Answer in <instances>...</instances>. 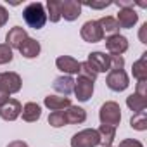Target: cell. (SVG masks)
I'll return each instance as SVG.
<instances>
[{
	"mask_svg": "<svg viewBox=\"0 0 147 147\" xmlns=\"http://www.w3.org/2000/svg\"><path fill=\"white\" fill-rule=\"evenodd\" d=\"M49 123H50V126H54V128H61V126H64L66 121H64V114H62V111H52L50 116H49Z\"/></svg>",
	"mask_w": 147,
	"mask_h": 147,
	"instance_id": "27",
	"label": "cell"
},
{
	"mask_svg": "<svg viewBox=\"0 0 147 147\" xmlns=\"http://www.w3.org/2000/svg\"><path fill=\"white\" fill-rule=\"evenodd\" d=\"M21 85H23V82H21V76L18 75V73H11V71L0 73V88H2L4 92H7L9 95L19 92Z\"/></svg>",
	"mask_w": 147,
	"mask_h": 147,
	"instance_id": "4",
	"label": "cell"
},
{
	"mask_svg": "<svg viewBox=\"0 0 147 147\" xmlns=\"http://www.w3.org/2000/svg\"><path fill=\"white\" fill-rule=\"evenodd\" d=\"M126 106L133 111V114H137V113H142L147 107V99L138 95V94H131V95L126 97Z\"/></svg>",
	"mask_w": 147,
	"mask_h": 147,
	"instance_id": "20",
	"label": "cell"
},
{
	"mask_svg": "<svg viewBox=\"0 0 147 147\" xmlns=\"http://www.w3.org/2000/svg\"><path fill=\"white\" fill-rule=\"evenodd\" d=\"M135 94H138L142 97H147V80H142V82L137 83V92Z\"/></svg>",
	"mask_w": 147,
	"mask_h": 147,
	"instance_id": "31",
	"label": "cell"
},
{
	"mask_svg": "<svg viewBox=\"0 0 147 147\" xmlns=\"http://www.w3.org/2000/svg\"><path fill=\"white\" fill-rule=\"evenodd\" d=\"M45 106L50 111H64L71 106V100L67 97H57V95H49L45 97Z\"/></svg>",
	"mask_w": 147,
	"mask_h": 147,
	"instance_id": "17",
	"label": "cell"
},
{
	"mask_svg": "<svg viewBox=\"0 0 147 147\" xmlns=\"http://www.w3.org/2000/svg\"><path fill=\"white\" fill-rule=\"evenodd\" d=\"M75 88V80L71 76H59L54 80V90L59 92V94H64V95H69Z\"/></svg>",
	"mask_w": 147,
	"mask_h": 147,
	"instance_id": "18",
	"label": "cell"
},
{
	"mask_svg": "<svg viewBox=\"0 0 147 147\" xmlns=\"http://www.w3.org/2000/svg\"><path fill=\"white\" fill-rule=\"evenodd\" d=\"M80 76L85 78V80L95 82V80H97V73L92 69V66H90L88 62H80Z\"/></svg>",
	"mask_w": 147,
	"mask_h": 147,
	"instance_id": "26",
	"label": "cell"
},
{
	"mask_svg": "<svg viewBox=\"0 0 147 147\" xmlns=\"http://www.w3.org/2000/svg\"><path fill=\"white\" fill-rule=\"evenodd\" d=\"M23 18H24V21H26V24H28L30 28H33V30H40V28H43V24L47 23V12H45L43 5H42L40 2L30 4V5L24 9Z\"/></svg>",
	"mask_w": 147,
	"mask_h": 147,
	"instance_id": "1",
	"label": "cell"
},
{
	"mask_svg": "<svg viewBox=\"0 0 147 147\" xmlns=\"http://www.w3.org/2000/svg\"><path fill=\"white\" fill-rule=\"evenodd\" d=\"M23 107H21V102L16 100V99H9L2 107H0V118L5 119V121H14L16 118H19Z\"/></svg>",
	"mask_w": 147,
	"mask_h": 147,
	"instance_id": "8",
	"label": "cell"
},
{
	"mask_svg": "<svg viewBox=\"0 0 147 147\" xmlns=\"http://www.w3.org/2000/svg\"><path fill=\"white\" fill-rule=\"evenodd\" d=\"M87 62L92 66V69L95 73H106V71L111 69L109 55H106L104 52H92V54H88V61Z\"/></svg>",
	"mask_w": 147,
	"mask_h": 147,
	"instance_id": "10",
	"label": "cell"
},
{
	"mask_svg": "<svg viewBox=\"0 0 147 147\" xmlns=\"http://www.w3.org/2000/svg\"><path fill=\"white\" fill-rule=\"evenodd\" d=\"M21 113H23V119L28 121V123H33V121H36V119L42 116V109H40V106L35 104V102H28V104L23 107Z\"/></svg>",
	"mask_w": 147,
	"mask_h": 147,
	"instance_id": "21",
	"label": "cell"
},
{
	"mask_svg": "<svg viewBox=\"0 0 147 147\" xmlns=\"http://www.w3.org/2000/svg\"><path fill=\"white\" fill-rule=\"evenodd\" d=\"M106 85L111 88V90H114V92H123L130 83H128V75L123 71V69H119V71H111L109 75H107V78H106Z\"/></svg>",
	"mask_w": 147,
	"mask_h": 147,
	"instance_id": "6",
	"label": "cell"
},
{
	"mask_svg": "<svg viewBox=\"0 0 147 147\" xmlns=\"http://www.w3.org/2000/svg\"><path fill=\"white\" fill-rule=\"evenodd\" d=\"M99 144H100V138L97 130L94 128H85L76 135H73L71 138V147H97Z\"/></svg>",
	"mask_w": 147,
	"mask_h": 147,
	"instance_id": "3",
	"label": "cell"
},
{
	"mask_svg": "<svg viewBox=\"0 0 147 147\" xmlns=\"http://www.w3.org/2000/svg\"><path fill=\"white\" fill-rule=\"evenodd\" d=\"M7 100H9V94H7V92H4L2 88H0V107H2Z\"/></svg>",
	"mask_w": 147,
	"mask_h": 147,
	"instance_id": "36",
	"label": "cell"
},
{
	"mask_svg": "<svg viewBox=\"0 0 147 147\" xmlns=\"http://www.w3.org/2000/svg\"><path fill=\"white\" fill-rule=\"evenodd\" d=\"M97 133H99L100 144L104 147H111V144L116 138V128L114 126H109V125H100L99 130H97Z\"/></svg>",
	"mask_w": 147,
	"mask_h": 147,
	"instance_id": "19",
	"label": "cell"
},
{
	"mask_svg": "<svg viewBox=\"0 0 147 147\" xmlns=\"http://www.w3.org/2000/svg\"><path fill=\"white\" fill-rule=\"evenodd\" d=\"M109 66H111L113 71H119V69H123V66H125V59H123V55H114V54H111V55H109Z\"/></svg>",
	"mask_w": 147,
	"mask_h": 147,
	"instance_id": "29",
	"label": "cell"
},
{
	"mask_svg": "<svg viewBox=\"0 0 147 147\" xmlns=\"http://www.w3.org/2000/svg\"><path fill=\"white\" fill-rule=\"evenodd\" d=\"M82 14V4L76 0H64L61 2V18L66 21H75Z\"/></svg>",
	"mask_w": 147,
	"mask_h": 147,
	"instance_id": "7",
	"label": "cell"
},
{
	"mask_svg": "<svg viewBox=\"0 0 147 147\" xmlns=\"http://www.w3.org/2000/svg\"><path fill=\"white\" fill-rule=\"evenodd\" d=\"M75 94H76V99L78 100H82V102H87L90 97H92V94H94V82H90V80H85V78H78L76 82H75Z\"/></svg>",
	"mask_w": 147,
	"mask_h": 147,
	"instance_id": "9",
	"label": "cell"
},
{
	"mask_svg": "<svg viewBox=\"0 0 147 147\" xmlns=\"http://www.w3.org/2000/svg\"><path fill=\"white\" fill-rule=\"evenodd\" d=\"M133 76L142 82V80H147V52L142 54V57L133 62Z\"/></svg>",
	"mask_w": 147,
	"mask_h": 147,
	"instance_id": "22",
	"label": "cell"
},
{
	"mask_svg": "<svg viewBox=\"0 0 147 147\" xmlns=\"http://www.w3.org/2000/svg\"><path fill=\"white\" fill-rule=\"evenodd\" d=\"M106 47L111 54L114 55H121L123 52L128 50V40L123 36V35H111L107 40H106Z\"/></svg>",
	"mask_w": 147,
	"mask_h": 147,
	"instance_id": "11",
	"label": "cell"
},
{
	"mask_svg": "<svg viewBox=\"0 0 147 147\" xmlns=\"http://www.w3.org/2000/svg\"><path fill=\"white\" fill-rule=\"evenodd\" d=\"M7 21H9V12H7V9H5V7L0 5V28H2Z\"/></svg>",
	"mask_w": 147,
	"mask_h": 147,
	"instance_id": "32",
	"label": "cell"
},
{
	"mask_svg": "<svg viewBox=\"0 0 147 147\" xmlns=\"http://www.w3.org/2000/svg\"><path fill=\"white\" fill-rule=\"evenodd\" d=\"M99 24L102 28V33H111V35H118L119 31V24L116 21V18H111V16H104L99 19Z\"/></svg>",
	"mask_w": 147,
	"mask_h": 147,
	"instance_id": "23",
	"label": "cell"
},
{
	"mask_svg": "<svg viewBox=\"0 0 147 147\" xmlns=\"http://www.w3.org/2000/svg\"><path fill=\"white\" fill-rule=\"evenodd\" d=\"M116 5L121 9H126V7H133V2L131 0H119V2H116Z\"/></svg>",
	"mask_w": 147,
	"mask_h": 147,
	"instance_id": "35",
	"label": "cell"
},
{
	"mask_svg": "<svg viewBox=\"0 0 147 147\" xmlns=\"http://www.w3.org/2000/svg\"><path fill=\"white\" fill-rule=\"evenodd\" d=\"M118 24L119 28H131L137 21H138V14L133 11V7H126V9H119L118 12Z\"/></svg>",
	"mask_w": 147,
	"mask_h": 147,
	"instance_id": "15",
	"label": "cell"
},
{
	"mask_svg": "<svg viewBox=\"0 0 147 147\" xmlns=\"http://www.w3.org/2000/svg\"><path fill=\"white\" fill-rule=\"evenodd\" d=\"M19 52H21V55L23 57H26V59H35L38 54H40V43L35 40V38H26L24 40V43L19 47Z\"/></svg>",
	"mask_w": 147,
	"mask_h": 147,
	"instance_id": "16",
	"label": "cell"
},
{
	"mask_svg": "<svg viewBox=\"0 0 147 147\" xmlns=\"http://www.w3.org/2000/svg\"><path fill=\"white\" fill-rule=\"evenodd\" d=\"M47 9H49L47 18L52 23H57L61 19V2H59V0H49V2H47Z\"/></svg>",
	"mask_w": 147,
	"mask_h": 147,
	"instance_id": "25",
	"label": "cell"
},
{
	"mask_svg": "<svg viewBox=\"0 0 147 147\" xmlns=\"http://www.w3.org/2000/svg\"><path fill=\"white\" fill-rule=\"evenodd\" d=\"M62 114H64L66 125H78V123H83L87 119L85 109H82L78 106H69L66 111H62Z\"/></svg>",
	"mask_w": 147,
	"mask_h": 147,
	"instance_id": "12",
	"label": "cell"
},
{
	"mask_svg": "<svg viewBox=\"0 0 147 147\" xmlns=\"http://www.w3.org/2000/svg\"><path fill=\"white\" fill-rule=\"evenodd\" d=\"M55 66H57L62 73H67V75H76V73H80V62H78L76 59L69 57V55H61V57H57Z\"/></svg>",
	"mask_w": 147,
	"mask_h": 147,
	"instance_id": "14",
	"label": "cell"
},
{
	"mask_svg": "<svg viewBox=\"0 0 147 147\" xmlns=\"http://www.w3.org/2000/svg\"><path fill=\"white\" fill-rule=\"evenodd\" d=\"M99 118H100V123L102 125H109V126H118L119 121H121V107L119 104L116 102H106L100 111H99Z\"/></svg>",
	"mask_w": 147,
	"mask_h": 147,
	"instance_id": "2",
	"label": "cell"
},
{
	"mask_svg": "<svg viewBox=\"0 0 147 147\" xmlns=\"http://www.w3.org/2000/svg\"><path fill=\"white\" fill-rule=\"evenodd\" d=\"M85 5H88L92 9H104V7H109L111 2H85Z\"/></svg>",
	"mask_w": 147,
	"mask_h": 147,
	"instance_id": "33",
	"label": "cell"
},
{
	"mask_svg": "<svg viewBox=\"0 0 147 147\" xmlns=\"http://www.w3.org/2000/svg\"><path fill=\"white\" fill-rule=\"evenodd\" d=\"M130 126H131L133 130H138V131L147 130V114H145V111L133 114L131 119H130Z\"/></svg>",
	"mask_w": 147,
	"mask_h": 147,
	"instance_id": "24",
	"label": "cell"
},
{
	"mask_svg": "<svg viewBox=\"0 0 147 147\" xmlns=\"http://www.w3.org/2000/svg\"><path fill=\"white\" fill-rule=\"evenodd\" d=\"M26 38H28V33H26V30L21 28V26H14V28L7 33V36H5L7 45H9L11 49H19V47L24 43Z\"/></svg>",
	"mask_w": 147,
	"mask_h": 147,
	"instance_id": "13",
	"label": "cell"
},
{
	"mask_svg": "<svg viewBox=\"0 0 147 147\" xmlns=\"http://www.w3.org/2000/svg\"><path fill=\"white\" fill-rule=\"evenodd\" d=\"M119 147H144V145H142V142H138L135 138H126V140L119 142Z\"/></svg>",
	"mask_w": 147,
	"mask_h": 147,
	"instance_id": "30",
	"label": "cell"
},
{
	"mask_svg": "<svg viewBox=\"0 0 147 147\" xmlns=\"http://www.w3.org/2000/svg\"><path fill=\"white\" fill-rule=\"evenodd\" d=\"M82 38L88 43H97L104 38L102 28L99 24V21H87L82 26Z\"/></svg>",
	"mask_w": 147,
	"mask_h": 147,
	"instance_id": "5",
	"label": "cell"
},
{
	"mask_svg": "<svg viewBox=\"0 0 147 147\" xmlns=\"http://www.w3.org/2000/svg\"><path fill=\"white\" fill-rule=\"evenodd\" d=\"M140 42L142 43H147V23L145 24H142V28H140Z\"/></svg>",
	"mask_w": 147,
	"mask_h": 147,
	"instance_id": "34",
	"label": "cell"
},
{
	"mask_svg": "<svg viewBox=\"0 0 147 147\" xmlns=\"http://www.w3.org/2000/svg\"><path fill=\"white\" fill-rule=\"evenodd\" d=\"M12 61V49L7 43L0 45V64H7Z\"/></svg>",
	"mask_w": 147,
	"mask_h": 147,
	"instance_id": "28",
	"label": "cell"
},
{
	"mask_svg": "<svg viewBox=\"0 0 147 147\" xmlns=\"http://www.w3.org/2000/svg\"><path fill=\"white\" fill-rule=\"evenodd\" d=\"M7 147H28V144L23 142V140H14V142H11Z\"/></svg>",
	"mask_w": 147,
	"mask_h": 147,
	"instance_id": "37",
	"label": "cell"
}]
</instances>
